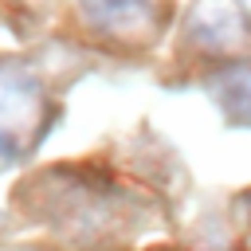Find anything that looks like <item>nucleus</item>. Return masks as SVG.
I'll list each match as a JSON object with an SVG mask.
<instances>
[{
    "mask_svg": "<svg viewBox=\"0 0 251 251\" xmlns=\"http://www.w3.org/2000/svg\"><path fill=\"white\" fill-rule=\"evenodd\" d=\"M47 126V90L31 67L0 59V169L24 161Z\"/></svg>",
    "mask_w": 251,
    "mask_h": 251,
    "instance_id": "1",
    "label": "nucleus"
},
{
    "mask_svg": "<svg viewBox=\"0 0 251 251\" xmlns=\"http://www.w3.org/2000/svg\"><path fill=\"white\" fill-rule=\"evenodd\" d=\"M184 31L196 47L231 55L251 43V24L235 0H196L184 16Z\"/></svg>",
    "mask_w": 251,
    "mask_h": 251,
    "instance_id": "2",
    "label": "nucleus"
},
{
    "mask_svg": "<svg viewBox=\"0 0 251 251\" xmlns=\"http://www.w3.org/2000/svg\"><path fill=\"white\" fill-rule=\"evenodd\" d=\"M78 12L86 27L110 35V39H129L141 43L157 27V12L149 0H78Z\"/></svg>",
    "mask_w": 251,
    "mask_h": 251,
    "instance_id": "3",
    "label": "nucleus"
},
{
    "mask_svg": "<svg viewBox=\"0 0 251 251\" xmlns=\"http://www.w3.org/2000/svg\"><path fill=\"white\" fill-rule=\"evenodd\" d=\"M208 90L227 122L251 126V63H227L208 78Z\"/></svg>",
    "mask_w": 251,
    "mask_h": 251,
    "instance_id": "4",
    "label": "nucleus"
}]
</instances>
